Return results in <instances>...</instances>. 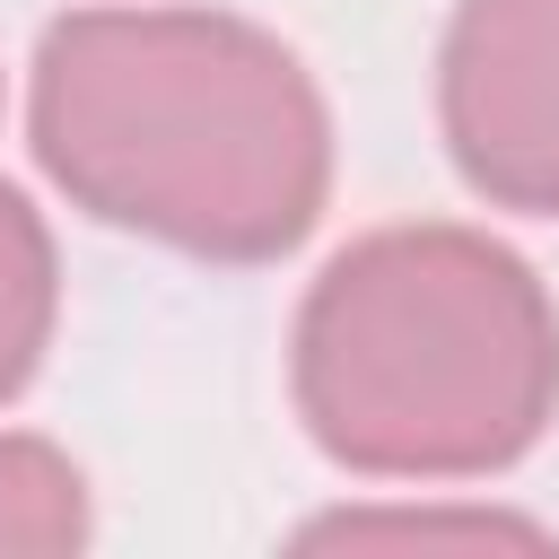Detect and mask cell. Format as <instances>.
I'll list each match as a JSON object with an SVG mask.
<instances>
[{
	"label": "cell",
	"instance_id": "cell-1",
	"mask_svg": "<svg viewBox=\"0 0 559 559\" xmlns=\"http://www.w3.org/2000/svg\"><path fill=\"white\" fill-rule=\"evenodd\" d=\"M26 148L96 227L280 262L332 201V105L314 70L236 9H61L26 61Z\"/></svg>",
	"mask_w": 559,
	"mask_h": 559
},
{
	"label": "cell",
	"instance_id": "cell-2",
	"mask_svg": "<svg viewBox=\"0 0 559 559\" xmlns=\"http://www.w3.org/2000/svg\"><path fill=\"white\" fill-rule=\"evenodd\" d=\"M288 402L358 480H489L559 419V306L489 227H367L297 297Z\"/></svg>",
	"mask_w": 559,
	"mask_h": 559
},
{
	"label": "cell",
	"instance_id": "cell-3",
	"mask_svg": "<svg viewBox=\"0 0 559 559\" xmlns=\"http://www.w3.org/2000/svg\"><path fill=\"white\" fill-rule=\"evenodd\" d=\"M437 131L489 210L559 218V0H454Z\"/></svg>",
	"mask_w": 559,
	"mask_h": 559
},
{
	"label": "cell",
	"instance_id": "cell-4",
	"mask_svg": "<svg viewBox=\"0 0 559 559\" xmlns=\"http://www.w3.org/2000/svg\"><path fill=\"white\" fill-rule=\"evenodd\" d=\"M297 550H559L550 524L489 507V498H376V507H332L288 533Z\"/></svg>",
	"mask_w": 559,
	"mask_h": 559
},
{
	"label": "cell",
	"instance_id": "cell-5",
	"mask_svg": "<svg viewBox=\"0 0 559 559\" xmlns=\"http://www.w3.org/2000/svg\"><path fill=\"white\" fill-rule=\"evenodd\" d=\"M61 323V253L44 210L0 175V402H17Z\"/></svg>",
	"mask_w": 559,
	"mask_h": 559
},
{
	"label": "cell",
	"instance_id": "cell-6",
	"mask_svg": "<svg viewBox=\"0 0 559 559\" xmlns=\"http://www.w3.org/2000/svg\"><path fill=\"white\" fill-rule=\"evenodd\" d=\"M87 533H96L87 472H79L52 437L0 428V550L61 559V550H87Z\"/></svg>",
	"mask_w": 559,
	"mask_h": 559
}]
</instances>
